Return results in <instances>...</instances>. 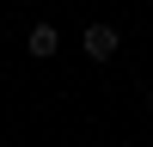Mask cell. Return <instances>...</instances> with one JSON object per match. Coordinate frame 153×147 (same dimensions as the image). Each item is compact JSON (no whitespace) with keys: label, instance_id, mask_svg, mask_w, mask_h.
I'll use <instances>...</instances> for the list:
<instances>
[{"label":"cell","instance_id":"7a4b0ae2","mask_svg":"<svg viewBox=\"0 0 153 147\" xmlns=\"http://www.w3.org/2000/svg\"><path fill=\"white\" fill-rule=\"evenodd\" d=\"M25 49H31L37 61H49V55L61 49V31H55V24H31V37H25Z\"/></svg>","mask_w":153,"mask_h":147},{"label":"cell","instance_id":"6da1fadb","mask_svg":"<svg viewBox=\"0 0 153 147\" xmlns=\"http://www.w3.org/2000/svg\"><path fill=\"white\" fill-rule=\"evenodd\" d=\"M117 43H123V37H117V24H104V19H92V24H86V55H92V61H110V55H117Z\"/></svg>","mask_w":153,"mask_h":147},{"label":"cell","instance_id":"3957f363","mask_svg":"<svg viewBox=\"0 0 153 147\" xmlns=\"http://www.w3.org/2000/svg\"><path fill=\"white\" fill-rule=\"evenodd\" d=\"M147 110H153V98H147Z\"/></svg>","mask_w":153,"mask_h":147}]
</instances>
